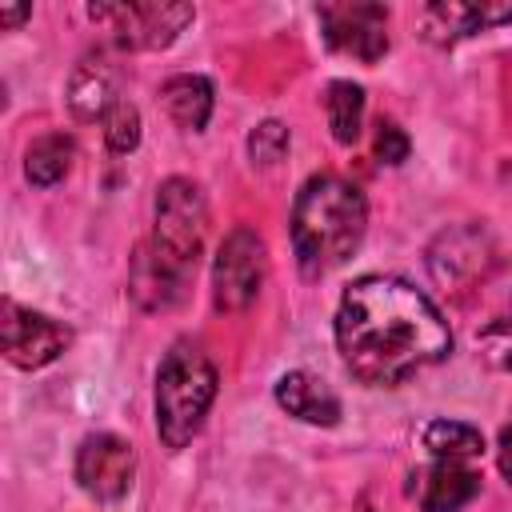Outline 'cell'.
Segmentation results:
<instances>
[{
    "mask_svg": "<svg viewBox=\"0 0 512 512\" xmlns=\"http://www.w3.org/2000/svg\"><path fill=\"white\" fill-rule=\"evenodd\" d=\"M336 348L344 368L372 388L400 384L452 352L440 308L400 276H360L336 308Z\"/></svg>",
    "mask_w": 512,
    "mask_h": 512,
    "instance_id": "obj_1",
    "label": "cell"
},
{
    "mask_svg": "<svg viewBox=\"0 0 512 512\" xmlns=\"http://www.w3.org/2000/svg\"><path fill=\"white\" fill-rule=\"evenodd\" d=\"M368 204L364 192L340 176H312L292 204V248L304 276L340 268L364 240Z\"/></svg>",
    "mask_w": 512,
    "mask_h": 512,
    "instance_id": "obj_2",
    "label": "cell"
},
{
    "mask_svg": "<svg viewBox=\"0 0 512 512\" xmlns=\"http://www.w3.org/2000/svg\"><path fill=\"white\" fill-rule=\"evenodd\" d=\"M216 364L208 352L192 340H180L168 348L156 372V432L164 448H184L200 428L216 400Z\"/></svg>",
    "mask_w": 512,
    "mask_h": 512,
    "instance_id": "obj_3",
    "label": "cell"
},
{
    "mask_svg": "<svg viewBox=\"0 0 512 512\" xmlns=\"http://www.w3.org/2000/svg\"><path fill=\"white\" fill-rule=\"evenodd\" d=\"M204 232H208L204 192L184 176H168L156 188V224H152V236L140 248L156 264L176 272L180 280H192L200 248H204Z\"/></svg>",
    "mask_w": 512,
    "mask_h": 512,
    "instance_id": "obj_4",
    "label": "cell"
},
{
    "mask_svg": "<svg viewBox=\"0 0 512 512\" xmlns=\"http://www.w3.org/2000/svg\"><path fill=\"white\" fill-rule=\"evenodd\" d=\"M264 268H268V256H264V240L256 228L248 224H236L220 248H216V260H212V300L220 312H244L260 284H264Z\"/></svg>",
    "mask_w": 512,
    "mask_h": 512,
    "instance_id": "obj_5",
    "label": "cell"
},
{
    "mask_svg": "<svg viewBox=\"0 0 512 512\" xmlns=\"http://www.w3.org/2000/svg\"><path fill=\"white\" fill-rule=\"evenodd\" d=\"M88 16L120 48H168L192 20V4H88Z\"/></svg>",
    "mask_w": 512,
    "mask_h": 512,
    "instance_id": "obj_6",
    "label": "cell"
},
{
    "mask_svg": "<svg viewBox=\"0 0 512 512\" xmlns=\"http://www.w3.org/2000/svg\"><path fill=\"white\" fill-rule=\"evenodd\" d=\"M320 28L336 52L356 56L364 64H376L388 52V8L384 4H368V0L324 4Z\"/></svg>",
    "mask_w": 512,
    "mask_h": 512,
    "instance_id": "obj_7",
    "label": "cell"
},
{
    "mask_svg": "<svg viewBox=\"0 0 512 512\" xmlns=\"http://www.w3.org/2000/svg\"><path fill=\"white\" fill-rule=\"evenodd\" d=\"M68 340H72V332L60 320L40 316L32 308H20L16 300L0 304V348H4V356L16 368H44V364H52L68 348Z\"/></svg>",
    "mask_w": 512,
    "mask_h": 512,
    "instance_id": "obj_8",
    "label": "cell"
},
{
    "mask_svg": "<svg viewBox=\"0 0 512 512\" xmlns=\"http://www.w3.org/2000/svg\"><path fill=\"white\" fill-rule=\"evenodd\" d=\"M136 476V452L128 440L112 436V432H96L84 436L76 448V480L88 496L96 500H120L132 488Z\"/></svg>",
    "mask_w": 512,
    "mask_h": 512,
    "instance_id": "obj_9",
    "label": "cell"
},
{
    "mask_svg": "<svg viewBox=\"0 0 512 512\" xmlns=\"http://www.w3.org/2000/svg\"><path fill=\"white\" fill-rule=\"evenodd\" d=\"M116 88H120V68H116V60L108 52L96 48V52H84L80 64L72 68V76H68V104H72V112L80 120H96V116L104 120L112 112V104L120 100Z\"/></svg>",
    "mask_w": 512,
    "mask_h": 512,
    "instance_id": "obj_10",
    "label": "cell"
},
{
    "mask_svg": "<svg viewBox=\"0 0 512 512\" xmlns=\"http://www.w3.org/2000/svg\"><path fill=\"white\" fill-rule=\"evenodd\" d=\"M504 20H512V4H456V0H440V4H428L420 12L424 36L432 44H452L460 36L484 32V28L504 24Z\"/></svg>",
    "mask_w": 512,
    "mask_h": 512,
    "instance_id": "obj_11",
    "label": "cell"
},
{
    "mask_svg": "<svg viewBox=\"0 0 512 512\" xmlns=\"http://www.w3.org/2000/svg\"><path fill=\"white\" fill-rule=\"evenodd\" d=\"M484 256H488L484 232L480 228H456V232H444L440 236V244L428 256V268H432V276L440 284L460 288V284L484 276V264H488Z\"/></svg>",
    "mask_w": 512,
    "mask_h": 512,
    "instance_id": "obj_12",
    "label": "cell"
},
{
    "mask_svg": "<svg viewBox=\"0 0 512 512\" xmlns=\"http://www.w3.org/2000/svg\"><path fill=\"white\" fill-rule=\"evenodd\" d=\"M276 404H280L288 416L304 420V424L332 428V424L340 420V400H336V392H332L324 380H316L312 372H284V376L276 380Z\"/></svg>",
    "mask_w": 512,
    "mask_h": 512,
    "instance_id": "obj_13",
    "label": "cell"
},
{
    "mask_svg": "<svg viewBox=\"0 0 512 512\" xmlns=\"http://www.w3.org/2000/svg\"><path fill=\"white\" fill-rule=\"evenodd\" d=\"M480 492V476L456 460H436L420 472V508L424 512H460Z\"/></svg>",
    "mask_w": 512,
    "mask_h": 512,
    "instance_id": "obj_14",
    "label": "cell"
},
{
    "mask_svg": "<svg viewBox=\"0 0 512 512\" xmlns=\"http://www.w3.org/2000/svg\"><path fill=\"white\" fill-rule=\"evenodd\" d=\"M160 100H164L168 116L188 132H200L208 124V116H212V84L204 76H192V72L164 80Z\"/></svg>",
    "mask_w": 512,
    "mask_h": 512,
    "instance_id": "obj_15",
    "label": "cell"
},
{
    "mask_svg": "<svg viewBox=\"0 0 512 512\" xmlns=\"http://www.w3.org/2000/svg\"><path fill=\"white\" fill-rule=\"evenodd\" d=\"M72 160H76L72 136L48 132V136H40V140L28 144V152H24V176H28L36 188H52V184H60V180L68 176Z\"/></svg>",
    "mask_w": 512,
    "mask_h": 512,
    "instance_id": "obj_16",
    "label": "cell"
},
{
    "mask_svg": "<svg viewBox=\"0 0 512 512\" xmlns=\"http://www.w3.org/2000/svg\"><path fill=\"white\" fill-rule=\"evenodd\" d=\"M324 112L336 144H356L360 120H364V88L352 80H332L324 92Z\"/></svg>",
    "mask_w": 512,
    "mask_h": 512,
    "instance_id": "obj_17",
    "label": "cell"
},
{
    "mask_svg": "<svg viewBox=\"0 0 512 512\" xmlns=\"http://www.w3.org/2000/svg\"><path fill=\"white\" fill-rule=\"evenodd\" d=\"M424 448L436 456V460H468V456H480L484 448V436L472 428V424H460V420H432L424 428Z\"/></svg>",
    "mask_w": 512,
    "mask_h": 512,
    "instance_id": "obj_18",
    "label": "cell"
},
{
    "mask_svg": "<svg viewBox=\"0 0 512 512\" xmlns=\"http://www.w3.org/2000/svg\"><path fill=\"white\" fill-rule=\"evenodd\" d=\"M104 144L112 152H120V156L140 144V112H136V104H128V100L112 104V112L104 116Z\"/></svg>",
    "mask_w": 512,
    "mask_h": 512,
    "instance_id": "obj_19",
    "label": "cell"
},
{
    "mask_svg": "<svg viewBox=\"0 0 512 512\" xmlns=\"http://www.w3.org/2000/svg\"><path fill=\"white\" fill-rule=\"evenodd\" d=\"M284 152H288V128L280 124V120H264L252 136H248V156L256 160V164H280L284 160Z\"/></svg>",
    "mask_w": 512,
    "mask_h": 512,
    "instance_id": "obj_20",
    "label": "cell"
},
{
    "mask_svg": "<svg viewBox=\"0 0 512 512\" xmlns=\"http://www.w3.org/2000/svg\"><path fill=\"white\" fill-rule=\"evenodd\" d=\"M376 160L380 164H404L408 160V136L392 120H380V128H376Z\"/></svg>",
    "mask_w": 512,
    "mask_h": 512,
    "instance_id": "obj_21",
    "label": "cell"
},
{
    "mask_svg": "<svg viewBox=\"0 0 512 512\" xmlns=\"http://www.w3.org/2000/svg\"><path fill=\"white\" fill-rule=\"evenodd\" d=\"M500 472L512 480V424H504L500 432Z\"/></svg>",
    "mask_w": 512,
    "mask_h": 512,
    "instance_id": "obj_22",
    "label": "cell"
},
{
    "mask_svg": "<svg viewBox=\"0 0 512 512\" xmlns=\"http://www.w3.org/2000/svg\"><path fill=\"white\" fill-rule=\"evenodd\" d=\"M28 16H32L28 4H20V8H0V28H16V24H24Z\"/></svg>",
    "mask_w": 512,
    "mask_h": 512,
    "instance_id": "obj_23",
    "label": "cell"
},
{
    "mask_svg": "<svg viewBox=\"0 0 512 512\" xmlns=\"http://www.w3.org/2000/svg\"><path fill=\"white\" fill-rule=\"evenodd\" d=\"M504 364H508V368H512V352H508V360H504Z\"/></svg>",
    "mask_w": 512,
    "mask_h": 512,
    "instance_id": "obj_24",
    "label": "cell"
}]
</instances>
